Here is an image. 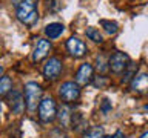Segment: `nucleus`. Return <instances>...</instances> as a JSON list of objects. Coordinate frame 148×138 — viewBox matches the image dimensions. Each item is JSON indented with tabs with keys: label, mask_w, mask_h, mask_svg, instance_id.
<instances>
[{
	"label": "nucleus",
	"mask_w": 148,
	"mask_h": 138,
	"mask_svg": "<svg viewBox=\"0 0 148 138\" xmlns=\"http://www.w3.org/2000/svg\"><path fill=\"white\" fill-rule=\"evenodd\" d=\"M16 8V16L23 25L34 26L39 22V11H37V0H12Z\"/></svg>",
	"instance_id": "1"
},
{
	"label": "nucleus",
	"mask_w": 148,
	"mask_h": 138,
	"mask_svg": "<svg viewBox=\"0 0 148 138\" xmlns=\"http://www.w3.org/2000/svg\"><path fill=\"white\" fill-rule=\"evenodd\" d=\"M42 86L36 81H28L25 85V104L29 114H34L42 101Z\"/></svg>",
	"instance_id": "2"
},
{
	"label": "nucleus",
	"mask_w": 148,
	"mask_h": 138,
	"mask_svg": "<svg viewBox=\"0 0 148 138\" xmlns=\"http://www.w3.org/2000/svg\"><path fill=\"white\" fill-rule=\"evenodd\" d=\"M57 117V104L53 97H45L42 98L39 104V118L42 123H51Z\"/></svg>",
	"instance_id": "3"
},
{
	"label": "nucleus",
	"mask_w": 148,
	"mask_h": 138,
	"mask_svg": "<svg viewBox=\"0 0 148 138\" xmlns=\"http://www.w3.org/2000/svg\"><path fill=\"white\" fill-rule=\"evenodd\" d=\"M59 95L65 103H73L80 97V86L76 81H65L59 87Z\"/></svg>",
	"instance_id": "4"
},
{
	"label": "nucleus",
	"mask_w": 148,
	"mask_h": 138,
	"mask_svg": "<svg viewBox=\"0 0 148 138\" xmlns=\"http://www.w3.org/2000/svg\"><path fill=\"white\" fill-rule=\"evenodd\" d=\"M62 69H63V63L59 57H51L48 62L45 63L43 66V77L46 80H57L59 75L62 74Z\"/></svg>",
	"instance_id": "5"
},
{
	"label": "nucleus",
	"mask_w": 148,
	"mask_h": 138,
	"mask_svg": "<svg viewBox=\"0 0 148 138\" xmlns=\"http://www.w3.org/2000/svg\"><path fill=\"white\" fill-rule=\"evenodd\" d=\"M130 63H131V60H130L128 54H125V52H114L108 58V68L111 69V72H114V74L123 72Z\"/></svg>",
	"instance_id": "6"
},
{
	"label": "nucleus",
	"mask_w": 148,
	"mask_h": 138,
	"mask_svg": "<svg viewBox=\"0 0 148 138\" xmlns=\"http://www.w3.org/2000/svg\"><path fill=\"white\" fill-rule=\"evenodd\" d=\"M66 49H68V52L76 58H80L88 52L86 45L83 43L79 37H71V39L66 40Z\"/></svg>",
	"instance_id": "7"
},
{
	"label": "nucleus",
	"mask_w": 148,
	"mask_h": 138,
	"mask_svg": "<svg viewBox=\"0 0 148 138\" xmlns=\"http://www.w3.org/2000/svg\"><path fill=\"white\" fill-rule=\"evenodd\" d=\"M8 103H9V108H11L12 114L16 115H20L25 109V98L22 97V92L20 91H16L12 89L11 92L8 94Z\"/></svg>",
	"instance_id": "8"
},
{
	"label": "nucleus",
	"mask_w": 148,
	"mask_h": 138,
	"mask_svg": "<svg viewBox=\"0 0 148 138\" xmlns=\"http://www.w3.org/2000/svg\"><path fill=\"white\" fill-rule=\"evenodd\" d=\"M51 51V41L46 39H39L34 51H32V62H42Z\"/></svg>",
	"instance_id": "9"
},
{
	"label": "nucleus",
	"mask_w": 148,
	"mask_h": 138,
	"mask_svg": "<svg viewBox=\"0 0 148 138\" xmlns=\"http://www.w3.org/2000/svg\"><path fill=\"white\" fill-rule=\"evenodd\" d=\"M92 80V66L90 63H83L79 71L76 72V83L77 85H88Z\"/></svg>",
	"instance_id": "10"
},
{
	"label": "nucleus",
	"mask_w": 148,
	"mask_h": 138,
	"mask_svg": "<svg viewBox=\"0 0 148 138\" xmlns=\"http://www.w3.org/2000/svg\"><path fill=\"white\" fill-rule=\"evenodd\" d=\"M130 87L133 92H139V94L148 92V74H137L130 83Z\"/></svg>",
	"instance_id": "11"
},
{
	"label": "nucleus",
	"mask_w": 148,
	"mask_h": 138,
	"mask_svg": "<svg viewBox=\"0 0 148 138\" xmlns=\"http://www.w3.org/2000/svg\"><path fill=\"white\" fill-rule=\"evenodd\" d=\"M63 31H65V26L62 25V23H59V22L49 23V25L45 26V35L48 37V39H51V40L60 37L63 34Z\"/></svg>",
	"instance_id": "12"
},
{
	"label": "nucleus",
	"mask_w": 148,
	"mask_h": 138,
	"mask_svg": "<svg viewBox=\"0 0 148 138\" xmlns=\"http://www.w3.org/2000/svg\"><path fill=\"white\" fill-rule=\"evenodd\" d=\"M57 117H59V123L62 127H66L71 124V117H73V110L68 104H63L59 108V112H57Z\"/></svg>",
	"instance_id": "13"
},
{
	"label": "nucleus",
	"mask_w": 148,
	"mask_h": 138,
	"mask_svg": "<svg viewBox=\"0 0 148 138\" xmlns=\"http://www.w3.org/2000/svg\"><path fill=\"white\" fill-rule=\"evenodd\" d=\"M11 91H12V80H11V77H8V75L0 77V97L8 95Z\"/></svg>",
	"instance_id": "14"
},
{
	"label": "nucleus",
	"mask_w": 148,
	"mask_h": 138,
	"mask_svg": "<svg viewBox=\"0 0 148 138\" xmlns=\"http://www.w3.org/2000/svg\"><path fill=\"white\" fill-rule=\"evenodd\" d=\"M137 64L136 63H130L127 69L123 71V75H122V83H131V80L137 75Z\"/></svg>",
	"instance_id": "15"
},
{
	"label": "nucleus",
	"mask_w": 148,
	"mask_h": 138,
	"mask_svg": "<svg viewBox=\"0 0 148 138\" xmlns=\"http://www.w3.org/2000/svg\"><path fill=\"white\" fill-rule=\"evenodd\" d=\"M82 138H106L105 133H103V129L100 126H94V127H90L88 131L83 133Z\"/></svg>",
	"instance_id": "16"
},
{
	"label": "nucleus",
	"mask_w": 148,
	"mask_h": 138,
	"mask_svg": "<svg viewBox=\"0 0 148 138\" xmlns=\"http://www.w3.org/2000/svg\"><path fill=\"white\" fill-rule=\"evenodd\" d=\"M100 26L105 29L106 34H110V35H114L116 32L119 31V26H117V23L116 22H111V20H100Z\"/></svg>",
	"instance_id": "17"
},
{
	"label": "nucleus",
	"mask_w": 148,
	"mask_h": 138,
	"mask_svg": "<svg viewBox=\"0 0 148 138\" xmlns=\"http://www.w3.org/2000/svg\"><path fill=\"white\" fill-rule=\"evenodd\" d=\"M86 37L90 40H92L94 43H102L103 41V37H102V34L99 32V29H96V28H92V26H90V28H86Z\"/></svg>",
	"instance_id": "18"
},
{
	"label": "nucleus",
	"mask_w": 148,
	"mask_h": 138,
	"mask_svg": "<svg viewBox=\"0 0 148 138\" xmlns=\"http://www.w3.org/2000/svg\"><path fill=\"white\" fill-rule=\"evenodd\" d=\"M82 126H85V120H83L82 114L74 112L73 117H71V127L74 129V131H80Z\"/></svg>",
	"instance_id": "19"
},
{
	"label": "nucleus",
	"mask_w": 148,
	"mask_h": 138,
	"mask_svg": "<svg viewBox=\"0 0 148 138\" xmlns=\"http://www.w3.org/2000/svg\"><path fill=\"white\" fill-rule=\"evenodd\" d=\"M106 64H108V63H105V57H103V55H97V71H99V72H105L106 69H110Z\"/></svg>",
	"instance_id": "20"
},
{
	"label": "nucleus",
	"mask_w": 148,
	"mask_h": 138,
	"mask_svg": "<svg viewBox=\"0 0 148 138\" xmlns=\"http://www.w3.org/2000/svg\"><path fill=\"white\" fill-rule=\"evenodd\" d=\"M111 108H113V106H111V101L108 100V98H105L103 101H102V106H100V110L103 114H108L110 110H111Z\"/></svg>",
	"instance_id": "21"
},
{
	"label": "nucleus",
	"mask_w": 148,
	"mask_h": 138,
	"mask_svg": "<svg viewBox=\"0 0 148 138\" xmlns=\"http://www.w3.org/2000/svg\"><path fill=\"white\" fill-rule=\"evenodd\" d=\"M49 138H68V135L62 131V129H56V131L51 132Z\"/></svg>",
	"instance_id": "22"
},
{
	"label": "nucleus",
	"mask_w": 148,
	"mask_h": 138,
	"mask_svg": "<svg viewBox=\"0 0 148 138\" xmlns=\"http://www.w3.org/2000/svg\"><path fill=\"white\" fill-rule=\"evenodd\" d=\"M106 83H108V80H106V77L100 75V77H97L96 80H94V86H96V87H102V86H105Z\"/></svg>",
	"instance_id": "23"
},
{
	"label": "nucleus",
	"mask_w": 148,
	"mask_h": 138,
	"mask_svg": "<svg viewBox=\"0 0 148 138\" xmlns=\"http://www.w3.org/2000/svg\"><path fill=\"white\" fill-rule=\"evenodd\" d=\"M106 138H125V137H123V132L120 131V129H117L113 135H110V137H106Z\"/></svg>",
	"instance_id": "24"
},
{
	"label": "nucleus",
	"mask_w": 148,
	"mask_h": 138,
	"mask_svg": "<svg viewBox=\"0 0 148 138\" xmlns=\"http://www.w3.org/2000/svg\"><path fill=\"white\" fill-rule=\"evenodd\" d=\"M139 138H148V131H145V132H143V133H142V135L139 137Z\"/></svg>",
	"instance_id": "25"
},
{
	"label": "nucleus",
	"mask_w": 148,
	"mask_h": 138,
	"mask_svg": "<svg viewBox=\"0 0 148 138\" xmlns=\"http://www.w3.org/2000/svg\"><path fill=\"white\" fill-rule=\"evenodd\" d=\"M3 72H5V68L0 66V77H3Z\"/></svg>",
	"instance_id": "26"
},
{
	"label": "nucleus",
	"mask_w": 148,
	"mask_h": 138,
	"mask_svg": "<svg viewBox=\"0 0 148 138\" xmlns=\"http://www.w3.org/2000/svg\"><path fill=\"white\" fill-rule=\"evenodd\" d=\"M0 114H2V103H0Z\"/></svg>",
	"instance_id": "27"
}]
</instances>
